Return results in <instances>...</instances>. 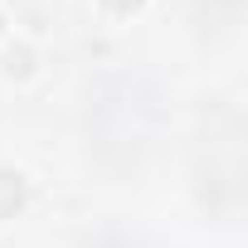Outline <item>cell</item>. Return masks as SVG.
I'll return each mask as SVG.
<instances>
[{"mask_svg": "<svg viewBox=\"0 0 248 248\" xmlns=\"http://www.w3.org/2000/svg\"><path fill=\"white\" fill-rule=\"evenodd\" d=\"M107 5H112L117 15H132V10H141V5H146V0H107Z\"/></svg>", "mask_w": 248, "mask_h": 248, "instance_id": "obj_3", "label": "cell"}, {"mask_svg": "<svg viewBox=\"0 0 248 248\" xmlns=\"http://www.w3.org/2000/svg\"><path fill=\"white\" fill-rule=\"evenodd\" d=\"M34 68V54L25 49V44H15L10 54H5V73H30Z\"/></svg>", "mask_w": 248, "mask_h": 248, "instance_id": "obj_2", "label": "cell"}, {"mask_svg": "<svg viewBox=\"0 0 248 248\" xmlns=\"http://www.w3.org/2000/svg\"><path fill=\"white\" fill-rule=\"evenodd\" d=\"M25 200H30V180L15 166H0V219H10L15 209H25Z\"/></svg>", "mask_w": 248, "mask_h": 248, "instance_id": "obj_1", "label": "cell"}, {"mask_svg": "<svg viewBox=\"0 0 248 248\" xmlns=\"http://www.w3.org/2000/svg\"><path fill=\"white\" fill-rule=\"evenodd\" d=\"M0 25H5V20H0Z\"/></svg>", "mask_w": 248, "mask_h": 248, "instance_id": "obj_4", "label": "cell"}]
</instances>
